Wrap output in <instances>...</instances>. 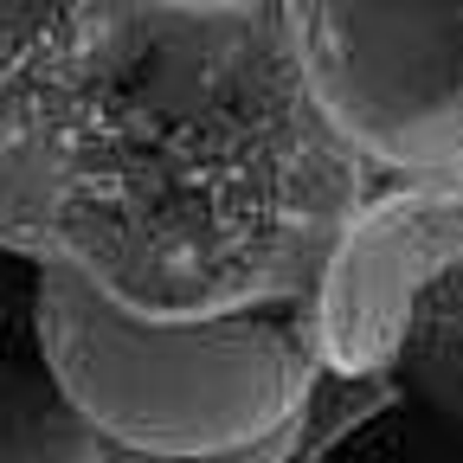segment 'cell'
I'll use <instances>...</instances> for the list:
<instances>
[{
	"instance_id": "6da1fadb",
	"label": "cell",
	"mask_w": 463,
	"mask_h": 463,
	"mask_svg": "<svg viewBox=\"0 0 463 463\" xmlns=\"http://www.w3.org/2000/svg\"><path fill=\"white\" fill-rule=\"evenodd\" d=\"M361 213L289 7H52L0 155L7 245L142 316H225L322 297Z\"/></svg>"
},
{
	"instance_id": "7a4b0ae2",
	"label": "cell",
	"mask_w": 463,
	"mask_h": 463,
	"mask_svg": "<svg viewBox=\"0 0 463 463\" xmlns=\"http://www.w3.org/2000/svg\"><path fill=\"white\" fill-rule=\"evenodd\" d=\"M45 347L84 419L161 463H219L283 438L328 367L322 297L142 316L78 264H45Z\"/></svg>"
},
{
	"instance_id": "3957f363",
	"label": "cell",
	"mask_w": 463,
	"mask_h": 463,
	"mask_svg": "<svg viewBox=\"0 0 463 463\" xmlns=\"http://www.w3.org/2000/svg\"><path fill=\"white\" fill-rule=\"evenodd\" d=\"M309 84L341 142L405 187L463 167V7H289Z\"/></svg>"
},
{
	"instance_id": "277c9868",
	"label": "cell",
	"mask_w": 463,
	"mask_h": 463,
	"mask_svg": "<svg viewBox=\"0 0 463 463\" xmlns=\"http://www.w3.org/2000/svg\"><path fill=\"white\" fill-rule=\"evenodd\" d=\"M450 270H463V167L361 213L322 283V361L347 373L386 367L412 309Z\"/></svg>"
},
{
	"instance_id": "5b68a950",
	"label": "cell",
	"mask_w": 463,
	"mask_h": 463,
	"mask_svg": "<svg viewBox=\"0 0 463 463\" xmlns=\"http://www.w3.org/2000/svg\"><path fill=\"white\" fill-rule=\"evenodd\" d=\"M328 412H335V367H322L309 412L283 438L219 463H297L322 438ZM0 463H161L97 431L84 405L65 392L45 347V258L7 239H0Z\"/></svg>"
},
{
	"instance_id": "8992f818",
	"label": "cell",
	"mask_w": 463,
	"mask_h": 463,
	"mask_svg": "<svg viewBox=\"0 0 463 463\" xmlns=\"http://www.w3.org/2000/svg\"><path fill=\"white\" fill-rule=\"evenodd\" d=\"M386 399L354 412L309 463H463V270L412 309Z\"/></svg>"
},
{
	"instance_id": "52a82bcc",
	"label": "cell",
	"mask_w": 463,
	"mask_h": 463,
	"mask_svg": "<svg viewBox=\"0 0 463 463\" xmlns=\"http://www.w3.org/2000/svg\"><path fill=\"white\" fill-rule=\"evenodd\" d=\"M45 26H52V7H45ZM45 26H39V33H33L20 52H7V58H0V155H7V142H14V97H20V71H26V58L39 52Z\"/></svg>"
}]
</instances>
